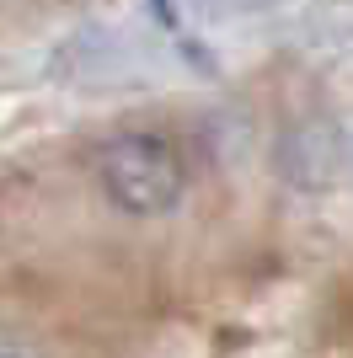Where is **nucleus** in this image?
I'll list each match as a JSON object with an SVG mask.
<instances>
[{
  "mask_svg": "<svg viewBox=\"0 0 353 358\" xmlns=\"http://www.w3.org/2000/svg\"><path fill=\"white\" fill-rule=\"evenodd\" d=\"M97 182L107 203L129 220H161L188 193V166L161 134H118L97 155Z\"/></svg>",
  "mask_w": 353,
  "mask_h": 358,
  "instance_id": "nucleus-1",
  "label": "nucleus"
},
{
  "mask_svg": "<svg viewBox=\"0 0 353 358\" xmlns=\"http://www.w3.org/2000/svg\"><path fill=\"white\" fill-rule=\"evenodd\" d=\"M279 171L289 177V187L300 193H326L338 187L348 171V139H342L338 118H305L294 123L279 145Z\"/></svg>",
  "mask_w": 353,
  "mask_h": 358,
  "instance_id": "nucleus-2",
  "label": "nucleus"
},
{
  "mask_svg": "<svg viewBox=\"0 0 353 358\" xmlns=\"http://www.w3.org/2000/svg\"><path fill=\"white\" fill-rule=\"evenodd\" d=\"M0 358H38V348L22 337V331H11V327H0Z\"/></svg>",
  "mask_w": 353,
  "mask_h": 358,
  "instance_id": "nucleus-3",
  "label": "nucleus"
}]
</instances>
